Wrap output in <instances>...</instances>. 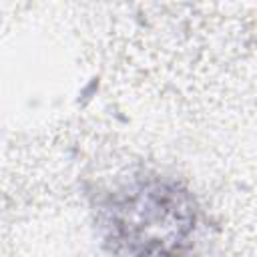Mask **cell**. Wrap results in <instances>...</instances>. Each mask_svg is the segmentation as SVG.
<instances>
[{"instance_id": "obj_1", "label": "cell", "mask_w": 257, "mask_h": 257, "mask_svg": "<svg viewBox=\"0 0 257 257\" xmlns=\"http://www.w3.org/2000/svg\"><path fill=\"white\" fill-rule=\"evenodd\" d=\"M197 223L191 195L173 181L145 179L104 209V239L116 257H187Z\"/></svg>"}]
</instances>
